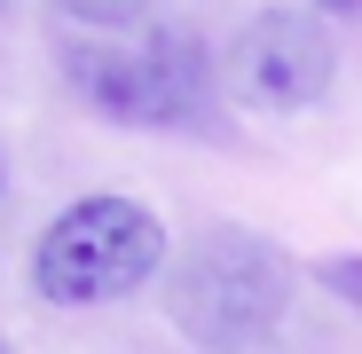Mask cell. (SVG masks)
<instances>
[{"mask_svg": "<svg viewBox=\"0 0 362 354\" xmlns=\"http://www.w3.org/2000/svg\"><path fill=\"white\" fill-rule=\"evenodd\" d=\"M0 354H8V346H0Z\"/></svg>", "mask_w": 362, "mask_h": 354, "instance_id": "cell-8", "label": "cell"}, {"mask_svg": "<svg viewBox=\"0 0 362 354\" xmlns=\"http://www.w3.org/2000/svg\"><path fill=\"white\" fill-rule=\"evenodd\" d=\"M71 87L118 126H173L205 95V55L165 32H95L64 47Z\"/></svg>", "mask_w": 362, "mask_h": 354, "instance_id": "cell-3", "label": "cell"}, {"mask_svg": "<svg viewBox=\"0 0 362 354\" xmlns=\"http://www.w3.org/2000/svg\"><path fill=\"white\" fill-rule=\"evenodd\" d=\"M299 8H315V16H354L362 0H299Z\"/></svg>", "mask_w": 362, "mask_h": 354, "instance_id": "cell-7", "label": "cell"}, {"mask_svg": "<svg viewBox=\"0 0 362 354\" xmlns=\"http://www.w3.org/2000/svg\"><path fill=\"white\" fill-rule=\"evenodd\" d=\"M165 307L213 354H245L260 338H276L284 307H291V268L268 236L252 228H205L189 236V252L165 268Z\"/></svg>", "mask_w": 362, "mask_h": 354, "instance_id": "cell-1", "label": "cell"}, {"mask_svg": "<svg viewBox=\"0 0 362 354\" xmlns=\"http://www.w3.org/2000/svg\"><path fill=\"white\" fill-rule=\"evenodd\" d=\"M331 79H339V40L315 8H268L228 47V87L260 110H308Z\"/></svg>", "mask_w": 362, "mask_h": 354, "instance_id": "cell-4", "label": "cell"}, {"mask_svg": "<svg viewBox=\"0 0 362 354\" xmlns=\"http://www.w3.org/2000/svg\"><path fill=\"white\" fill-rule=\"evenodd\" d=\"M315 276L339 291V300H354V307H362V252H346V260H323Z\"/></svg>", "mask_w": 362, "mask_h": 354, "instance_id": "cell-6", "label": "cell"}, {"mask_svg": "<svg viewBox=\"0 0 362 354\" xmlns=\"http://www.w3.org/2000/svg\"><path fill=\"white\" fill-rule=\"evenodd\" d=\"M158 276H165V228L142 197H79L32 244V283L55 307H110Z\"/></svg>", "mask_w": 362, "mask_h": 354, "instance_id": "cell-2", "label": "cell"}, {"mask_svg": "<svg viewBox=\"0 0 362 354\" xmlns=\"http://www.w3.org/2000/svg\"><path fill=\"white\" fill-rule=\"evenodd\" d=\"M55 8H64L71 24H87V32H127L150 0H55Z\"/></svg>", "mask_w": 362, "mask_h": 354, "instance_id": "cell-5", "label": "cell"}]
</instances>
